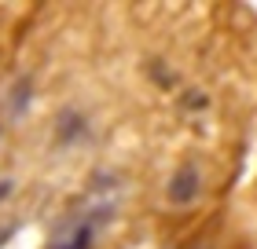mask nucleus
Segmentation results:
<instances>
[{"label":"nucleus","mask_w":257,"mask_h":249,"mask_svg":"<svg viewBox=\"0 0 257 249\" xmlns=\"http://www.w3.org/2000/svg\"><path fill=\"white\" fill-rule=\"evenodd\" d=\"M107 212H110V205H99V209L81 212V216L70 223L59 238L52 242V249H92V242H96V231H99V223L107 220Z\"/></svg>","instance_id":"nucleus-1"},{"label":"nucleus","mask_w":257,"mask_h":249,"mask_svg":"<svg viewBox=\"0 0 257 249\" xmlns=\"http://www.w3.org/2000/svg\"><path fill=\"white\" fill-rule=\"evenodd\" d=\"M198 194H202V176H198L195 165H184L169 176V187H166L169 205H191Z\"/></svg>","instance_id":"nucleus-2"},{"label":"nucleus","mask_w":257,"mask_h":249,"mask_svg":"<svg viewBox=\"0 0 257 249\" xmlns=\"http://www.w3.org/2000/svg\"><path fill=\"white\" fill-rule=\"evenodd\" d=\"M191 249H198V245H191Z\"/></svg>","instance_id":"nucleus-4"},{"label":"nucleus","mask_w":257,"mask_h":249,"mask_svg":"<svg viewBox=\"0 0 257 249\" xmlns=\"http://www.w3.org/2000/svg\"><path fill=\"white\" fill-rule=\"evenodd\" d=\"M85 132V117H81L77 110H66L63 117H59V136L63 139H74V136H81Z\"/></svg>","instance_id":"nucleus-3"}]
</instances>
